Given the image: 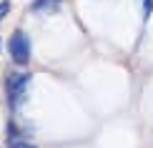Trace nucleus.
<instances>
[{"label":"nucleus","mask_w":153,"mask_h":148,"mask_svg":"<svg viewBox=\"0 0 153 148\" xmlns=\"http://www.w3.org/2000/svg\"><path fill=\"white\" fill-rule=\"evenodd\" d=\"M8 13H10V0H5V3H0V20H3Z\"/></svg>","instance_id":"20e7f679"},{"label":"nucleus","mask_w":153,"mask_h":148,"mask_svg":"<svg viewBox=\"0 0 153 148\" xmlns=\"http://www.w3.org/2000/svg\"><path fill=\"white\" fill-rule=\"evenodd\" d=\"M8 53L10 58L18 63V65H25L30 60V38L23 33V30H15L8 40Z\"/></svg>","instance_id":"f03ea898"},{"label":"nucleus","mask_w":153,"mask_h":148,"mask_svg":"<svg viewBox=\"0 0 153 148\" xmlns=\"http://www.w3.org/2000/svg\"><path fill=\"white\" fill-rule=\"evenodd\" d=\"M58 3H60V0H33L30 8H33L35 13H40V10H55V8H58Z\"/></svg>","instance_id":"7ed1b4c3"},{"label":"nucleus","mask_w":153,"mask_h":148,"mask_svg":"<svg viewBox=\"0 0 153 148\" xmlns=\"http://www.w3.org/2000/svg\"><path fill=\"white\" fill-rule=\"evenodd\" d=\"M28 86H30V75L28 73H13V75H8L5 91H8V103H10L13 111H18V108L23 106L25 93H28Z\"/></svg>","instance_id":"f257e3e1"},{"label":"nucleus","mask_w":153,"mask_h":148,"mask_svg":"<svg viewBox=\"0 0 153 148\" xmlns=\"http://www.w3.org/2000/svg\"><path fill=\"white\" fill-rule=\"evenodd\" d=\"M10 148H35V146H33V143H25V141H15Z\"/></svg>","instance_id":"39448f33"},{"label":"nucleus","mask_w":153,"mask_h":148,"mask_svg":"<svg viewBox=\"0 0 153 148\" xmlns=\"http://www.w3.org/2000/svg\"><path fill=\"white\" fill-rule=\"evenodd\" d=\"M146 10H153V0H146Z\"/></svg>","instance_id":"423d86ee"}]
</instances>
